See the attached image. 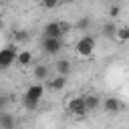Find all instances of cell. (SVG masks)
Masks as SVG:
<instances>
[{"mask_svg":"<svg viewBox=\"0 0 129 129\" xmlns=\"http://www.w3.org/2000/svg\"><path fill=\"white\" fill-rule=\"evenodd\" d=\"M32 77L36 81H46L48 79V67L46 64H34L32 67Z\"/></svg>","mask_w":129,"mask_h":129,"instance_id":"obj_11","label":"cell"},{"mask_svg":"<svg viewBox=\"0 0 129 129\" xmlns=\"http://www.w3.org/2000/svg\"><path fill=\"white\" fill-rule=\"evenodd\" d=\"M58 22H60V28H62V32H64V34L73 30V24H71V22H67V20H58Z\"/></svg>","mask_w":129,"mask_h":129,"instance_id":"obj_17","label":"cell"},{"mask_svg":"<svg viewBox=\"0 0 129 129\" xmlns=\"http://www.w3.org/2000/svg\"><path fill=\"white\" fill-rule=\"evenodd\" d=\"M121 109H123V103H121L117 97H107V99H103V111H105V113L117 115Z\"/></svg>","mask_w":129,"mask_h":129,"instance_id":"obj_7","label":"cell"},{"mask_svg":"<svg viewBox=\"0 0 129 129\" xmlns=\"http://www.w3.org/2000/svg\"><path fill=\"white\" fill-rule=\"evenodd\" d=\"M42 32H44V38H64V32H62L58 20H56V22H48V24H44Z\"/></svg>","mask_w":129,"mask_h":129,"instance_id":"obj_6","label":"cell"},{"mask_svg":"<svg viewBox=\"0 0 129 129\" xmlns=\"http://www.w3.org/2000/svg\"><path fill=\"white\" fill-rule=\"evenodd\" d=\"M16 58H18V50L14 46H6L0 50V67L2 69H10L12 64H16Z\"/></svg>","mask_w":129,"mask_h":129,"instance_id":"obj_4","label":"cell"},{"mask_svg":"<svg viewBox=\"0 0 129 129\" xmlns=\"http://www.w3.org/2000/svg\"><path fill=\"white\" fill-rule=\"evenodd\" d=\"M117 30H119V26H117V24H115L113 20L105 22V24H103V28H101L103 36H105V38H111V40H113V38L117 36Z\"/></svg>","mask_w":129,"mask_h":129,"instance_id":"obj_9","label":"cell"},{"mask_svg":"<svg viewBox=\"0 0 129 129\" xmlns=\"http://www.w3.org/2000/svg\"><path fill=\"white\" fill-rule=\"evenodd\" d=\"M67 111H69L73 117H77V119L87 117L89 109H87V103H85V95H81V97H71V99L67 101Z\"/></svg>","mask_w":129,"mask_h":129,"instance_id":"obj_3","label":"cell"},{"mask_svg":"<svg viewBox=\"0 0 129 129\" xmlns=\"http://www.w3.org/2000/svg\"><path fill=\"white\" fill-rule=\"evenodd\" d=\"M64 87H67V77L56 75V77L48 79V89H52V91H62Z\"/></svg>","mask_w":129,"mask_h":129,"instance_id":"obj_10","label":"cell"},{"mask_svg":"<svg viewBox=\"0 0 129 129\" xmlns=\"http://www.w3.org/2000/svg\"><path fill=\"white\" fill-rule=\"evenodd\" d=\"M56 6H58V2H54V0H46V2H42V8H46V10L56 8Z\"/></svg>","mask_w":129,"mask_h":129,"instance_id":"obj_18","label":"cell"},{"mask_svg":"<svg viewBox=\"0 0 129 129\" xmlns=\"http://www.w3.org/2000/svg\"><path fill=\"white\" fill-rule=\"evenodd\" d=\"M85 103H87L89 113H91V111H95V109H99V107H103V101H101L97 95H85Z\"/></svg>","mask_w":129,"mask_h":129,"instance_id":"obj_13","label":"cell"},{"mask_svg":"<svg viewBox=\"0 0 129 129\" xmlns=\"http://www.w3.org/2000/svg\"><path fill=\"white\" fill-rule=\"evenodd\" d=\"M42 97H44V85H40V83L30 85L24 93V107L26 109H36L38 103L42 101Z\"/></svg>","mask_w":129,"mask_h":129,"instance_id":"obj_2","label":"cell"},{"mask_svg":"<svg viewBox=\"0 0 129 129\" xmlns=\"http://www.w3.org/2000/svg\"><path fill=\"white\" fill-rule=\"evenodd\" d=\"M54 69H56V73L58 75H62V77H69V73H71V62L67 60V58H60V60H56L54 62Z\"/></svg>","mask_w":129,"mask_h":129,"instance_id":"obj_12","label":"cell"},{"mask_svg":"<svg viewBox=\"0 0 129 129\" xmlns=\"http://www.w3.org/2000/svg\"><path fill=\"white\" fill-rule=\"evenodd\" d=\"M115 40H119V42H127V40H129V26H119Z\"/></svg>","mask_w":129,"mask_h":129,"instance_id":"obj_16","label":"cell"},{"mask_svg":"<svg viewBox=\"0 0 129 129\" xmlns=\"http://www.w3.org/2000/svg\"><path fill=\"white\" fill-rule=\"evenodd\" d=\"M119 14V6H111L109 8V16H117Z\"/></svg>","mask_w":129,"mask_h":129,"instance_id":"obj_20","label":"cell"},{"mask_svg":"<svg viewBox=\"0 0 129 129\" xmlns=\"http://www.w3.org/2000/svg\"><path fill=\"white\" fill-rule=\"evenodd\" d=\"M91 24H93V20H91L89 16H83V18H79V22H77V28H79L81 32H87V30L91 28Z\"/></svg>","mask_w":129,"mask_h":129,"instance_id":"obj_15","label":"cell"},{"mask_svg":"<svg viewBox=\"0 0 129 129\" xmlns=\"http://www.w3.org/2000/svg\"><path fill=\"white\" fill-rule=\"evenodd\" d=\"M14 40H26V32L24 30H16L14 32Z\"/></svg>","mask_w":129,"mask_h":129,"instance_id":"obj_19","label":"cell"},{"mask_svg":"<svg viewBox=\"0 0 129 129\" xmlns=\"http://www.w3.org/2000/svg\"><path fill=\"white\" fill-rule=\"evenodd\" d=\"M32 62H34V56H32L30 50H18V58H16V64L18 67H30Z\"/></svg>","mask_w":129,"mask_h":129,"instance_id":"obj_8","label":"cell"},{"mask_svg":"<svg viewBox=\"0 0 129 129\" xmlns=\"http://www.w3.org/2000/svg\"><path fill=\"white\" fill-rule=\"evenodd\" d=\"M64 48V38H42V50L46 54H58Z\"/></svg>","mask_w":129,"mask_h":129,"instance_id":"obj_5","label":"cell"},{"mask_svg":"<svg viewBox=\"0 0 129 129\" xmlns=\"http://www.w3.org/2000/svg\"><path fill=\"white\" fill-rule=\"evenodd\" d=\"M0 125H2V129H14V119H12V115H10V113H2V115H0Z\"/></svg>","mask_w":129,"mask_h":129,"instance_id":"obj_14","label":"cell"},{"mask_svg":"<svg viewBox=\"0 0 129 129\" xmlns=\"http://www.w3.org/2000/svg\"><path fill=\"white\" fill-rule=\"evenodd\" d=\"M97 50V42L91 34H83L77 42H75V52L79 58H91Z\"/></svg>","mask_w":129,"mask_h":129,"instance_id":"obj_1","label":"cell"}]
</instances>
